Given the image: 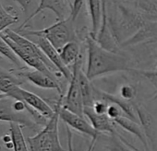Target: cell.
I'll list each match as a JSON object with an SVG mask.
<instances>
[{"mask_svg":"<svg viewBox=\"0 0 157 151\" xmlns=\"http://www.w3.org/2000/svg\"><path fill=\"white\" fill-rule=\"evenodd\" d=\"M86 43L88 60L85 75L89 80L92 81L106 74L129 69L128 60L124 55L104 49L91 36L87 37Z\"/></svg>","mask_w":157,"mask_h":151,"instance_id":"cell-1","label":"cell"},{"mask_svg":"<svg viewBox=\"0 0 157 151\" xmlns=\"http://www.w3.org/2000/svg\"><path fill=\"white\" fill-rule=\"evenodd\" d=\"M21 31L23 36H34V37H43L47 40L50 44L59 51L65 44L69 42L75 41V31H74V22L69 19H64L58 20L53 25L44 28L43 30H21L17 32Z\"/></svg>","mask_w":157,"mask_h":151,"instance_id":"cell-2","label":"cell"},{"mask_svg":"<svg viewBox=\"0 0 157 151\" xmlns=\"http://www.w3.org/2000/svg\"><path fill=\"white\" fill-rule=\"evenodd\" d=\"M54 115L47 121L44 127L34 136L27 137L29 151H66L59 140V116L56 110Z\"/></svg>","mask_w":157,"mask_h":151,"instance_id":"cell-3","label":"cell"},{"mask_svg":"<svg viewBox=\"0 0 157 151\" xmlns=\"http://www.w3.org/2000/svg\"><path fill=\"white\" fill-rule=\"evenodd\" d=\"M82 58L78 59L74 64H73V71H72V77L69 80V86L67 91V94L60 99L59 103L61 107L64 109L76 113L78 115L83 116V102L82 98L78 83V64L80 63Z\"/></svg>","mask_w":157,"mask_h":151,"instance_id":"cell-4","label":"cell"},{"mask_svg":"<svg viewBox=\"0 0 157 151\" xmlns=\"http://www.w3.org/2000/svg\"><path fill=\"white\" fill-rule=\"evenodd\" d=\"M53 109L57 112L59 119H61L67 125H68L69 127L73 128L74 130L80 132L85 135L90 136L92 138L93 145H94V142L97 139V137L99 136L100 133L97 132L95 129H94V127L91 125V123L88 121H86L83 118V116L78 115L76 113H73V112L64 109L63 107H61L59 101L54 105Z\"/></svg>","mask_w":157,"mask_h":151,"instance_id":"cell-5","label":"cell"},{"mask_svg":"<svg viewBox=\"0 0 157 151\" xmlns=\"http://www.w3.org/2000/svg\"><path fill=\"white\" fill-rule=\"evenodd\" d=\"M13 99L23 101L26 105L47 120H49L55 113L54 109L41 97L31 91L23 90L21 87L17 90Z\"/></svg>","mask_w":157,"mask_h":151,"instance_id":"cell-6","label":"cell"},{"mask_svg":"<svg viewBox=\"0 0 157 151\" xmlns=\"http://www.w3.org/2000/svg\"><path fill=\"white\" fill-rule=\"evenodd\" d=\"M0 121L16 123H19L21 127L34 128L37 126V123L32 117H29L27 113L24 112H15L11 107V101L7 98L0 100Z\"/></svg>","mask_w":157,"mask_h":151,"instance_id":"cell-7","label":"cell"},{"mask_svg":"<svg viewBox=\"0 0 157 151\" xmlns=\"http://www.w3.org/2000/svg\"><path fill=\"white\" fill-rule=\"evenodd\" d=\"M36 38H37V40L34 42L39 46V48L44 53L46 58L54 65V67L59 72V74L62 75L67 80L69 81L72 77V71L63 64L58 51L56 49H55L50 44V42L47 40H45L44 38H43V37H36Z\"/></svg>","mask_w":157,"mask_h":151,"instance_id":"cell-8","label":"cell"},{"mask_svg":"<svg viewBox=\"0 0 157 151\" xmlns=\"http://www.w3.org/2000/svg\"><path fill=\"white\" fill-rule=\"evenodd\" d=\"M67 5L69 6V8L71 7L70 0H40V3L37 6L36 9L19 27L17 31L22 30L31 21V20H33L35 16H37L38 14H40L42 11H44L45 9H49V10L53 11L55 13V15L59 19V20H64L65 16H66V11H67Z\"/></svg>","mask_w":157,"mask_h":151,"instance_id":"cell-9","label":"cell"},{"mask_svg":"<svg viewBox=\"0 0 157 151\" xmlns=\"http://www.w3.org/2000/svg\"><path fill=\"white\" fill-rule=\"evenodd\" d=\"M0 37H1L10 46V48L13 50V52L16 53V55L19 57V59L21 61H23L26 64H28L30 67H33L34 70H37V71H40L47 76H49L50 78L52 79H57V76L56 75V73L46 64H44L42 60L33 56V55H30L28 54L27 53H25L23 50H21L16 43H14L12 41L9 40L8 38L2 36L0 34ZM58 80V79H57Z\"/></svg>","mask_w":157,"mask_h":151,"instance_id":"cell-10","label":"cell"},{"mask_svg":"<svg viewBox=\"0 0 157 151\" xmlns=\"http://www.w3.org/2000/svg\"><path fill=\"white\" fill-rule=\"evenodd\" d=\"M20 75L24 77L33 85H34L38 88L44 89V90H56L59 93L62 92L60 83L57 79H52L49 77V76H47L40 71L26 70V71H22Z\"/></svg>","mask_w":157,"mask_h":151,"instance_id":"cell-11","label":"cell"},{"mask_svg":"<svg viewBox=\"0 0 157 151\" xmlns=\"http://www.w3.org/2000/svg\"><path fill=\"white\" fill-rule=\"evenodd\" d=\"M83 115H85L89 119L90 123L94 127V129H95L100 134H116L114 122L110 120L106 114H97L92 110V108H83Z\"/></svg>","mask_w":157,"mask_h":151,"instance_id":"cell-12","label":"cell"},{"mask_svg":"<svg viewBox=\"0 0 157 151\" xmlns=\"http://www.w3.org/2000/svg\"><path fill=\"white\" fill-rule=\"evenodd\" d=\"M77 75H78V83L82 98L83 108H92L93 103L94 101V87L92 85L91 80L88 79L85 73L82 71V60L78 64Z\"/></svg>","mask_w":157,"mask_h":151,"instance_id":"cell-13","label":"cell"},{"mask_svg":"<svg viewBox=\"0 0 157 151\" xmlns=\"http://www.w3.org/2000/svg\"><path fill=\"white\" fill-rule=\"evenodd\" d=\"M21 80L18 77L0 68V93L12 99L17 90L21 87Z\"/></svg>","mask_w":157,"mask_h":151,"instance_id":"cell-14","label":"cell"},{"mask_svg":"<svg viewBox=\"0 0 157 151\" xmlns=\"http://www.w3.org/2000/svg\"><path fill=\"white\" fill-rule=\"evenodd\" d=\"M88 10L92 20V31L90 36L95 39L99 31L102 14H103V0H88Z\"/></svg>","mask_w":157,"mask_h":151,"instance_id":"cell-15","label":"cell"},{"mask_svg":"<svg viewBox=\"0 0 157 151\" xmlns=\"http://www.w3.org/2000/svg\"><path fill=\"white\" fill-rule=\"evenodd\" d=\"M58 53L63 64L67 67H68L69 65H73L81 58V48L76 41H72L65 44L58 51Z\"/></svg>","mask_w":157,"mask_h":151,"instance_id":"cell-16","label":"cell"},{"mask_svg":"<svg viewBox=\"0 0 157 151\" xmlns=\"http://www.w3.org/2000/svg\"><path fill=\"white\" fill-rule=\"evenodd\" d=\"M10 136L14 151H29L27 141L22 133V127L16 123H10Z\"/></svg>","mask_w":157,"mask_h":151,"instance_id":"cell-17","label":"cell"},{"mask_svg":"<svg viewBox=\"0 0 157 151\" xmlns=\"http://www.w3.org/2000/svg\"><path fill=\"white\" fill-rule=\"evenodd\" d=\"M113 122H114V123H117L123 129L127 130L128 132H129L132 134H134L135 136H137L141 141V143L145 145V147L148 151V145H147V142L145 139V135H143V133L141 132V128L138 125L137 122H134L126 116H120V117L117 118L116 120H114Z\"/></svg>","mask_w":157,"mask_h":151,"instance_id":"cell-18","label":"cell"},{"mask_svg":"<svg viewBox=\"0 0 157 151\" xmlns=\"http://www.w3.org/2000/svg\"><path fill=\"white\" fill-rule=\"evenodd\" d=\"M19 21L18 16L11 14L2 5L0 1V34H1L5 30L9 29L10 26L17 23Z\"/></svg>","mask_w":157,"mask_h":151,"instance_id":"cell-19","label":"cell"},{"mask_svg":"<svg viewBox=\"0 0 157 151\" xmlns=\"http://www.w3.org/2000/svg\"><path fill=\"white\" fill-rule=\"evenodd\" d=\"M0 54L9 59L11 63H13L16 66L21 68V63L19 57L16 55V53L13 52V50L10 48V46L0 37Z\"/></svg>","mask_w":157,"mask_h":151,"instance_id":"cell-20","label":"cell"},{"mask_svg":"<svg viewBox=\"0 0 157 151\" xmlns=\"http://www.w3.org/2000/svg\"><path fill=\"white\" fill-rule=\"evenodd\" d=\"M14 2L18 3L21 10L29 16H31L37 8V0H13Z\"/></svg>","mask_w":157,"mask_h":151,"instance_id":"cell-21","label":"cell"},{"mask_svg":"<svg viewBox=\"0 0 157 151\" xmlns=\"http://www.w3.org/2000/svg\"><path fill=\"white\" fill-rule=\"evenodd\" d=\"M85 0H73V2L71 3V7H70V15H69V19L75 22L78 16L80 15V12L84 5Z\"/></svg>","mask_w":157,"mask_h":151,"instance_id":"cell-22","label":"cell"},{"mask_svg":"<svg viewBox=\"0 0 157 151\" xmlns=\"http://www.w3.org/2000/svg\"><path fill=\"white\" fill-rule=\"evenodd\" d=\"M119 93H120L121 99L124 101H130L136 97V90L134 89L133 86L128 85V84L123 85L120 88Z\"/></svg>","mask_w":157,"mask_h":151,"instance_id":"cell-23","label":"cell"},{"mask_svg":"<svg viewBox=\"0 0 157 151\" xmlns=\"http://www.w3.org/2000/svg\"><path fill=\"white\" fill-rule=\"evenodd\" d=\"M123 113L124 112L119 106H117L115 103H108V107L106 110V115L110 120L114 121L120 116H124Z\"/></svg>","mask_w":157,"mask_h":151,"instance_id":"cell-24","label":"cell"},{"mask_svg":"<svg viewBox=\"0 0 157 151\" xmlns=\"http://www.w3.org/2000/svg\"><path fill=\"white\" fill-rule=\"evenodd\" d=\"M108 103L103 100H95L93 103L92 110L97 114H106Z\"/></svg>","mask_w":157,"mask_h":151,"instance_id":"cell-25","label":"cell"},{"mask_svg":"<svg viewBox=\"0 0 157 151\" xmlns=\"http://www.w3.org/2000/svg\"><path fill=\"white\" fill-rule=\"evenodd\" d=\"M5 98H8V97H7V95H5V94H2V93H0V100L5 99Z\"/></svg>","mask_w":157,"mask_h":151,"instance_id":"cell-26","label":"cell"}]
</instances>
